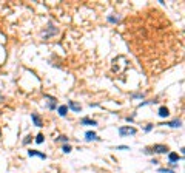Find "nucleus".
<instances>
[{
  "label": "nucleus",
  "mask_w": 185,
  "mask_h": 173,
  "mask_svg": "<svg viewBox=\"0 0 185 173\" xmlns=\"http://www.w3.org/2000/svg\"><path fill=\"white\" fill-rule=\"evenodd\" d=\"M68 141H70V138H68V136H65V134H60L59 138H56V142H65V144H68Z\"/></svg>",
  "instance_id": "obj_14"
},
{
  "label": "nucleus",
  "mask_w": 185,
  "mask_h": 173,
  "mask_svg": "<svg viewBox=\"0 0 185 173\" xmlns=\"http://www.w3.org/2000/svg\"><path fill=\"white\" fill-rule=\"evenodd\" d=\"M80 125H88V127H96L97 122L94 119H90V117H82L80 119Z\"/></svg>",
  "instance_id": "obj_6"
},
{
  "label": "nucleus",
  "mask_w": 185,
  "mask_h": 173,
  "mask_svg": "<svg viewBox=\"0 0 185 173\" xmlns=\"http://www.w3.org/2000/svg\"><path fill=\"white\" fill-rule=\"evenodd\" d=\"M136 133H137V130L131 125H124L119 128V134L122 136V138H125V136H134Z\"/></svg>",
  "instance_id": "obj_2"
},
{
  "label": "nucleus",
  "mask_w": 185,
  "mask_h": 173,
  "mask_svg": "<svg viewBox=\"0 0 185 173\" xmlns=\"http://www.w3.org/2000/svg\"><path fill=\"white\" fill-rule=\"evenodd\" d=\"M48 31H50L48 34H43V37H45V39H48V37H50V36H51V34H56V33H57V30H54L51 23L48 25Z\"/></svg>",
  "instance_id": "obj_13"
},
{
  "label": "nucleus",
  "mask_w": 185,
  "mask_h": 173,
  "mask_svg": "<svg viewBox=\"0 0 185 173\" xmlns=\"http://www.w3.org/2000/svg\"><path fill=\"white\" fill-rule=\"evenodd\" d=\"M57 113H59V116L65 117V116H67V113H68V107L67 105H59L57 107Z\"/></svg>",
  "instance_id": "obj_12"
},
{
  "label": "nucleus",
  "mask_w": 185,
  "mask_h": 173,
  "mask_svg": "<svg viewBox=\"0 0 185 173\" xmlns=\"http://www.w3.org/2000/svg\"><path fill=\"white\" fill-rule=\"evenodd\" d=\"M153 128H154V125H153V124H148V125H147V127H145V131H147V133H148V131H151V130H153Z\"/></svg>",
  "instance_id": "obj_20"
},
{
  "label": "nucleus",
  "mask_w": 185,
  "mask_h": 173,
  "mask_svg": "<svg viewBox=\"0 0 185 173\" xmlns=\"http://www.w3.org/2000/svg\"><path fill=\"white\" fill-rule=\"evenodd\" d=\"M145 153L166 154V153H170V148H168V145H165V144H154L153 147H148V148H145Z\"/></svg>",
  "instance_id": "obj_1"
},
{
  "label": "nucleus",
  "mask_w": 185,
  "mask_h": 173,
  "mask_svg": "<svg viewBox=\"0 0 185 173\" xmlns=\"http://www.w3.org/2000/svg\"><path fill=\"white\" fill-rule=\"evenodd\" d=\"M30 141H31V136H26V139L23 141V144L26 145V144H30Z\"/></svg>",
  "instance_id": "obj_21"
},
{
  "label": "nucleus",
  "mask_w": 185,
  "mask_h": 173,
  "mask_svg": "<svg viewBox=\"0 0 185 173\" xmlns=\"http://www.w3.org/2000/svg\"><path fill=\"white\" fill-rule=\"evenodd\" d=\"M181 159H182V156H179L178 153H174V151H170V153H168V164H170L171 167L178 166V162H179Z\"/></svg>",
  "instance_id": "obj_3"
},
{
  "label": "nucleus",
  "mask_w": 185,
  "mask_h": 173,
  "mask_svg": "<svg viewBox=\"0 0 185 173\" xmlns=\"http://www.w3.org/2000/svg\"><path fill=\"white\" fill-rule=\"evenodd\" d=\"M159 173H176V172L170 169H159Z\"/></svg>",
  "instance_id": "obj_18"
},
{
  "label": "nucleus",
  "mask_w": 185,
  "mask_h": 173,
  "mask_svg": "<svg viewBox=\"0 0 185 173\" xmlns=\"http://www.w3.org/2000/svg\"><path fill=\"white\" fill-rule=\"evenodd\" d=\"M31 121L34 122V125H36V127H43V124H42V119H40V116L37 114V113H31Z\"/></svg>",
  "instance_id": "obj_8"
},
{
  "label": "nucleus",
  "mask_w": 185,
  "mask_h": 173,
  "mask_svg": "<svg viewBox=\"0 0 185 173\" xmlns=\"http://www.w3.org/2000/svg\"><path fill=\"white\" fill-rule=\"evenodd\" d=\"M70 110H73L74 113H80V110H82V107L77 104V102H74V101H68V105H67Z\"/></svg>",
  "instance_id": "obj_4"
},
{
  "label": "nucleus",
  "mask_w": 185,
  "mask_h": 173,
  "mask_svg": "<svg viewBox=\"0 0 185 173\" xmlns=\"http://www.w3.org/2000/svg\"><path fill=\"white\" fill-rule=\"evenodd\" d=\"M157 114H159L161 117H168L170 116V110H168V108H166V107H159V111H157Z\"/></svg>",
  "instance_id": "obj_10"
},
{
  "label": "nucleus",
  "mask_w": 185,
  "mask_h": 173,
  "mask_svg": "<svg viewBox=\"0 0 185 173\" xmlns=\"http://www.w3.org/2000/svg\"><path fill=\"white\" fill-rule=\"evenodd\" d=\"M45 97L48 99V104H46V107H48L50 110H56V107H57V101H56L54 97L48 96V94H45Z\"/></svg>",
  "instance_id": "obj_5"
},
{
  "label": "nucleus",
  "mask_w": 185,
  "mask_h": 173,
  "mask_svg": "<svg viewBox=\"0 0 185 173\" xmlns=\"http://www.w3.org/2000/svg\"><path fill=\"white\" fill-rule=\"evenodd\" d=\"M161 125H170V127H173V128H178V127H182V121H179V119H174V121L165 122V124H161Z\"/></svg>",
  "instance_id": "obj_11"
},
{
  "label": "nucleus",
  "mask_w": 185,
  "mask_h": 173,
  "mask_svg": "<svg viewBox=\"0 0 185 173\" xmlns=\"http://www.w3.org/2000/svg\"><path fill=\"white\" fill-rule=\"evenodd\" d=\"M62 151H63V153H71V151H73V147H71L70 144H65L63 147H62Z\"/></svg>",
  "instance_id": "obj_15"
},
{
  "label": "nucleus",
  "mask_w": 185,
  "mask_h": 173,
  "mask_svg": "<svg viewBox=\"0 0 185 173\" xmlns=\"http://www.w3.org/2000/svg\"><path fill=\"white\" fill-rule=\"evenodd\" d=\"M43 141H45V136H43V134H37V136H36V142H37V144H42Z\"/></svg>",
  "instance_id": "obj_17"
},
{
  "label": "nucleus",
  "mask_w": 185,
  "mask_h": 173,
  "mask_svg": "<svg viewBox=\"0 0 185 173\" xmlns=\"http://www.w3.org/2000/svg\"><path fill=\"white\" fill-rule=\"evenodd\" d=\"M116 150H130V147H128V145H117Z\"/></svg>",
  "instance_id": "obj_19"
},
{
  "label": "nucleus",
  "mask_w": 185,
  "mask_h": 173,
  "mask_svg": "<svg viewBox=\"0 0 185 173\" xmlns=\"http://www.w3.org/2000/svg\"><path fill=\"white\" fill-rule=\"evenodd\" d=\"M99 138H97V134L94 133V131H87L85 133V141H88V142H91V141H97Z\"/></svg>",
  "instance_id": "obj_9"
},
{
  "label": "nucleus",
  "mask_w": 185,
  "mask_h": 173,
  "mask_svg": "<svg viewBox=\"0 0 185 173\" xmlns=\"http://www.w3.org/2000/svg\"><path fill=\"white\" fill-rule=\"evenodd\" d=\"M107 19H108V22H111V23H117V22L120 20L119 17H114V16H108Z\"/></svg>",
  "instance_id": "obj_16"
},
{
  "label": "nucleus",
  "mask_w": 185,
  "mask_h": 173,
  "mask_svg": "<svg viewBox=\"0 0 185 173\" xmlns=\"http://www.w3.org/2000/svg\"><path fill=\"white\" fill-rule=\"evenodd\" d=\"M28 156H37V158H40V159H46V154L42 153V151H37V150H28Z\"/></svg>",
  "instance_id": "obj_7"
}]
</instances>
